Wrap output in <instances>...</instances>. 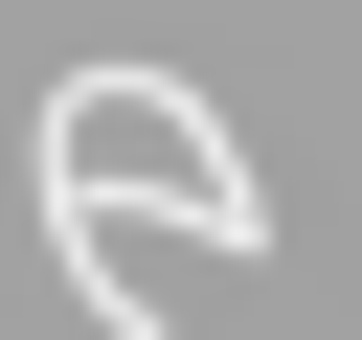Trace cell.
Segmentation results:
<instances>
[{"instance_id":"obj_1","label":"cell","mask_w":362,"mask_h":340,"mask_svg":"<svg viewBox=\"0 0 362 340\" xmlns=\"http://www.w3.org/2000/svg\"><path fill=\"white\" fill-rule=\"evenodd\" d=\"M23 159H45V204H90V227H181V249H272V181H249V136H226L204 91H158V68H68Z\"/></svg>"}]
</instances>
